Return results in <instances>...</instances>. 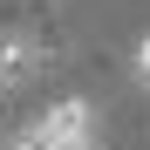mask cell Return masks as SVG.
I'll return each mask as SVG.
<instances>
[{
  "mask_svg": "<svg viewBox=\"0 0 150 150\" xmlns=\"http://www.w3.org/2000/svg\"><path fill=\"white\" fill-rule=\"evenodd\" d=\"M89 123H96V103H89V96H62V103H48L28 130H34L41 143H55V150H62V143H82V137H89Z\"/></svg>",
  "mask_w": 150,
  "mask_h": 150,
  "instance_id": "cell-1",
  "label": "cell"
},
{
  "mask_svg": "<svg viewBox=\"0 0 150 150\" xmlns=\"http://www.w3.org/2000/svg\"><path fill=\"white\" fill-rule=\"evenodd\" d=\"M34 68H41V41L34 34H0V96L21 89Z\"/></svg>",
  "mask_w": 150,
  "mask_h": 150,
  "instance_id": "cell-2",
  "label": "cell"
},
{
  "mask_svg": "<svg viewBox=\"0 0 150 150\" xmlns=\"http://www.w3.org/2000/svg\"><path fill=\"white\" fill-rule=\"evenodd\" d=\"M137 75H143V89H150V34L137 41Z\"/></svg>",
  "mask_w": 150,
  "mask_h": 150,
  "instance_id": "cell-3",
  "label": "cell"
},
{
  "mask_svg": "<svg viewBox=\"0 0 150 150\" xmlns=\"http://www.w3.org/2000/svg\"><path fill=\"white\" fill-rule=\"evenodd\" d=\"M14 150H55V143H41L34 130H21V137H14Z\"/></svg>",
  "mask_w": 150,
  "mask_h": 150,
  "instance_id": "cell-4",
  "label": "cell"
},
{
  "mask_svg": "<svg viewBox=\"0 0 150 150\" xmlns=\"http://www.w3.org/2000/svg\"><path fill=\"white\" fill-rule=\"evenodd\" d=\"M62 150H96V143H89V137H82V143H62Z\"/></svg>",
  "mask_w": 150,
  "mask_h": 150,
  "instance_id": "cell-5",
  "label": "cell"
}]
</instances>
